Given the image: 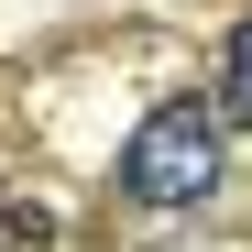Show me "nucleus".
Returning <instances> with one entry per match:
<instances>
[{"instance_id": "1", "label": "nucleus", "mask_w": 252, "mask_h": 252, "mask_svg": "<svg viewBox=\"0 0 252 252\" xmlns=\"http://www.w3.org/2000/svg\"><path fill=\"white\" fill-rule=\"evenodd\" d=\"M220 164H230V110H208V99H164L132 143H121V197H143V208H187L220 187Z\"/></svg>"}, {"instance_id": "2", "label": "nucleus", "mask_w": 252, "mask_h": 252, "mask_svg": "<svg viewBox=\"0 0 252 252\" xmlns=\"http://www.w3.org/2000/svg\"><path fill=\"white\" fill-rule=\"evenodd\" d=\"M220 110H241V121H252V22L230 33V99H220Z\"/></svg>"}, {"instance_id": "3", "label": "nucleus", "mask_w": 252, "mask_h": 252, "mask_svg": "<svg viewBox=\"0 0 252 252\" xmlns=\"http://www.w3.org/2000/svg\"><path fill=\"white\" fill-rule=\"evenodd\" d=\"M33 241H44V220H33V208H11V197H0V252H33Z\"/></svg>"}]
</instances>
